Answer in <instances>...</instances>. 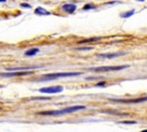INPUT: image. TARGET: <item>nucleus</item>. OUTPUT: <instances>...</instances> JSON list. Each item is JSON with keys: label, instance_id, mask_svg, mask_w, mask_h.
Masks as SVG:
<instances>
[{"label": "nucleus", "instance_id": "nucleus-18", "mask_svg": "<svg viewBox=\"0 0 147 132\" xmlns=\"http://www.w3.org/2000/svg\"><path fill=\"white\" fill-rule=\"evenodd\" d=\"M6 0H0V2H5Z\"/></svg>", "mask_w": 147, "mask_h": 132}, {"label": "nucleus", "instance_id": "nucleus-4", "mask_svg": "<svg viewBox=\"0 0 147 132\" xmlns=\"http://www.w3.org/2000/svg\"><path fill=\"white\" fill-rule=\"evenodd\" d=\"M34 72H30V70H16V72H4V74H0V76L2 77H14V76H24V75H30L32 74Z\"/></svg>", "mask_w": 147, "mask_h": 132}, {"label": "nucleus", "instance_id": "nucleus-12", "mask_svg": "<svg viewBox=\"0 0 147 132\" xmlns=\"http://www.w3.org/2000/svg\"><path fill=\"white\" fill-rule=\"evenodd\" d=\"M134 9H132V10H130V11H129V12H127V13H124V14H122V15H121V17L122 18H129V17H131L132 15H134Z\"/></svg>", "mask_w": 147, "mask_h": 132}, {"label": "nucleus", "instance_id": "nucleus-9", "mask_svg": "<svg viewBox=\"0 0 147 132\" xmlns=\"http://www.w3.org/2000/svg\"><path fill=\"white\" fill-rule=\"evenodd\" d=\"M63 9L66 12H68V13L72 14V13H74V12L76 11V9H77V6H76L75 4H64V5H63Z\"/></svg>", "mask_w": 147, "mask_h": 132}, {"label": "nucleus", "instance_id": "nucleus-19", "mask_svg": "<svg viewBox=\"0 0 147 132\" xmlns=\"http://www.w3.org/2000/svg\"><path fill=\"white\" fill-rule=\"evenodd\" d=\"M137 1H140L141 2V1H144V0H137Z\"/></svg>", "mask_w": 147, "mask_h": 132}, {"label": "nucleus", "instance_id": "nucleus-15", "mask_svg": "<svg viewBox=\"0 0 147 132\" xmlns=\"http://www.w3.org/2000/svg\"><path fill=\"white\" fill-rule=\"evenodd\" d=\"M95 6H93L92 4H86L84 7V10H89V9H94Z\"/></svg>", "mask_w": 147, "mask_h": 132}, {"label": "nucleus", "instance_id": "nucleus-6", "mask_svg": "<svg viewBox=\"0 0 147 132\" xmlns=\"http://www.w3.org/2000/svg\"><path fill=\"white\" fill-rule=\"evenodd\" d=\"M63 91L62 86H51V87H44V88H40L39 92L41 93H46V94H55V93H60Z\"/></svg>", "mask_w": 147, "mask_h": 132}, {"label": "nucleus", "instance_id": "nucleus-5", "mask_svg": "<svg viewBox=\"0 0 147 132\" xmlns=\"http://www.w3.org/2000/svg\"><path fill=\"white\" fill-rule=\"evenodd\" d=\"M111 101L117 103H124V104H137V103L146 102L147 97H142L138 99H129V100H124V99H111Z\"/></svg>", "mask_w": 147, "mask_h": 132}, {"label": "nucleus", "instance_id": "nucleus-8", "mask_svg": "<svg viewBox=\"0 0 147 132\" xmlns=\"http://www.w3.org/2000/svg\"><path fill=\"white\" fill-rule=\"evenodd\" d=\"M104 37H91V38H85V39H82V40H80L78 43L79 44H84V43H91V42H95V41H98V40H101L103 39Z\"/></svg>", "mask_w": 147, "mask_h": 132}, {"label": "nucleus", "instance_id": "nucleus-7", "mask_svg": "<svg viewBox=\"0 0 147 132\" xmlns=\"http://www.w3.org/2000/svg\"><path fill=\"white\" fill-rule=\"evenodd\" d=\"M125 53H107V54H98L97 57L100 58H107V59H113V58H117L120 56L125 55Z\"/></svg>", "mask_w": 147, "mask_h": 132}, {"label": "nucleus", "instance_id": "nucleus-16", "mask_svg": "<svg viewBox=\"0 0 147 132\" xmlns=\"http://www.w3.org/2000/svg\"><path fill=\"white\" fill-rule=\"evenodd\" d=\"M21 6L24 7V8H28V9L32 8V6H30V4H27V3H22V4H21Z\"/></svg>", "mask_w": 147, "mask_h": 132}, {"label": "nucleus", "instance_id": "nucleus-14", "mask_svg": "<svg viewBox=\"0 0 147 132\" xmlns=\"http://www.w3.org/2000/svg\"><path fill=\"white\" fill-rule=\"evenodd\" d=\"M119 123H123V124H136V121H120Z\"/></svg>", "mask_w": 147, "mask_h": 132}, {"label": "nucleus", "instance_id": "nucleus-2", "mask_svg": "<svg viewBox=\"0 0 147 132\" xmlns=\"http://www.w3.org/2000/svg\"><path fill=\"white\" fill-rule=\"evenodd\" d=\"M82 74V72H56V74H45L43 77L36 79V81H46V80H53L56 78H60V77H70V76H78V75Z\"/></svg>", "mask_w": 147, "mask_h": 132}, {"label": "nucleus", "instance_id": "nucleus-20", "mask_svg": "<svg viewBox=\"0 0 147 132\" xmlns=\"http://www.w3.org/2000/svg\"><path fill=\"white\" fill-rule=\"evenodd\" d=\"M0 109H1V108H0Z\"/></svg>", "mask_w": 147, "mask_h": 132}, {"label": "nucleus", "instance_id": "nucleus-11", "mask_svg": "<svg viewBox=\"0 0 147 132\" xmlns=\"http://www.w3.org/2000/svg\"><path fill=\"white\" fill-rule=\"evenodd\" d=\"M38 52H39L38 48H32V49H30V50H28L25 54H26V56H34L36 53H38Z\"/></svg>", "mask_w": 147, "mask_h": 132}, {"label": "nucleus", "instance_id": "nucleus-13", "mask_svg": "<svg viewBox=\"0 0 147 132\" xmlns=\"http://www.w3.org/2000/svg\"><path fill=\"white\" fill-rule=\"evenodd\" d=\"M92 47H79L77 48L78 51H88V50H91Z\"/></svg>", "mask_w": 147, "mask_h": 132}, {"label": "nucleus", "instance_id": "nucleus-1", "mask_svg": "<svg viewBox=\"0 0 147 132\" xmlns=\"http://www.w3.org/2000/svg\"><path fill=\"white\" fill-rule=\"evenodd\" d=\"M85 106H74V107H68L65 108L63 110H58V111H45V112H39L37 113V115H61L65 114H71V113H75L77 111L84 110Z\"/></svg>", "mask_w": 147, "mask_h": 132}, {"label": "nucleus", "instance_id": "nucleus-10", "mask_svg": "<svg viewBox=\"0 0 147 132\" xmlns=\"http://www.w3.org/2000/svg\"><path fill=\"white\" fill-rule=\"evenodd\" d=\"M34 14H36V15H50V12H48L47 10H45L44 8H42V7H38V8H36L34 10Z\"/></svg>", "mask_w": 147, "mask_h": 132}, {"label": "nucleus", "instance_id": "nucleus-17", "mask_svg": "<svg viewBox=\"0 0 147 132\" xmlns=\"http://www.w3.org/2000/svg\"><path fill=\"white\" fill-rule=\"evenodd\" d=\"M105 85V82H100V83H97L96 86H104Z\"/></svg>", "mask_w": 147, "mask_h": 132}, {"label": "nucleus", "instance_id": "nucleus-3", "mask_svg": "<svg viewBox=\"0 0 147 132\" xmlns=\"http://www.w3.org/2000/svg\"><path fill=\"white\" fill-rule=\"evenodd\" d=\"M129 66H113V67H98V68H89L88 70L90 72H114V70H121L129 68Z\"/></svg>", "mask_w": 147, "mask_h": 132}]
</instances>
